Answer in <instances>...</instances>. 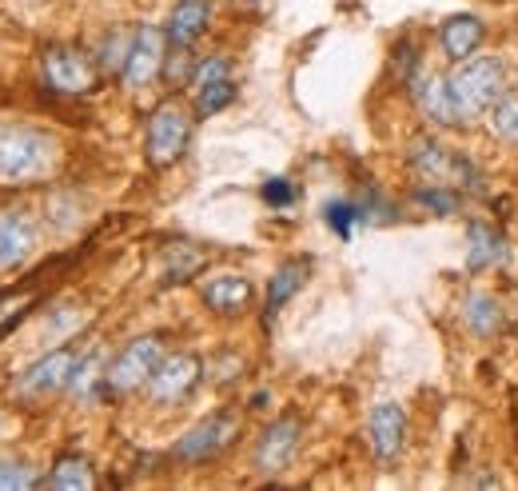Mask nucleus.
I'll return each mask as SVG.
<instances>
[{"label":"nucleus","instance_id":"f257e3e1","mask_svg":"<svg viewBox=\"0 0 518 491\" xmlns=\"http://www.w3.org/2000/svg\"><path fill=\"white\" fill-rule=\"evenodd\" d=\"M60 144L32 124H0V184H32L56 168Z\"/></svg>","mask_w":518,"mask_h":491},{"label":"nucleus","instance_id":"f03ea898","mask_svg":"<svg viewBox=\"0 0 518 491\" xmlns=\"http://www.w3.org/2000/svg\"><path fill=\"white\" fill-rule=\"evenodd\" d=\"M503 76H507V68H503L499 56H467V60H459V68L447 76L459 116L491 112V104L503 96Z\"/></svg>","mask_w":518,"mask_h":491},{"label":"nucleus","instance_id":"7ed1b4c3","mask_svg":"<svg viewBox=\"0 0 518 491\" xmlns=\"http://www.w3.org/2000/svg\"><path fill=\"white\" fill-rule=\"evenodd\" d=\"M411 168L419 180L439 184V188H475V164L439 140H419L411 148Z\"/></svg>","mask_w":518,"mask_h":491},{"label":"nucleus","instance_id":"20e7f679","mask_svg":"<svg viewBox=\"0 0 518 491\" xmlns=\"http://www.w3.org/2000/svg\"><path fill=\"white\" fill-rule=\"evenodd\" d=\"M160 360H164L160 336H140V340H132V344L112 360V368L104 372V388H108V392H136V388H148V380H152V372L160 368Z\"/></svg>","mask_w":518,"mask_h":491},{"label":"nucleus","instance_id":"39448f33","mask_svg":"<svg viewBox=\"0 0 518 491\" xmlns=\"http://www.w3.org/2000/svg\"><path fill=\"white\" fill-rule=\"evenodd\" d=\"M192 140V116L180 104H160L148 120V160L156 168H168L184 156Z\"/></svg>","mask_w":518,"mask_h":491},{"label":"nucleus","instance_id":"423d86ee","mask_svg":"<svg viewBox=\"0 0 518 491\" xmlns=\"http://www.w3.org/2000/svg\"><path fill=\"white\" fill-rule=\"evenodd\" d=\"M236 432H240V420H236V416H228V412H216V416L200 420L188 436H180V444H176V460H184V464H204V460L220 456V452L236 440Z\"/></svg>","mask_w":518,"mask_h":491},{"label":"nucleus","instance_id":"0eeeda50","mask_svg":"<svg viewBox=\"0 0 518 491\" xmlns=\"http://www.w3.org/2000/svg\"><path fill=\"white\" fill-rule=\"evenodd\" d=\"M164 40H168V32H160L156 24H140L132 32V48H128V60L120 68L128 88H148L160 76V68H164Z\"/></svg>","mask_w":518,"mask_h":491},{"label":"nucleus","instance_id":"6e6552de","mask_svg":"<svg viewBox=\"0 0 518 491\" xmlns=\"http://www.w3.org/2000/svg\"><path fill=\"white\" fill-rule=\"evenodd\" d=\"M44 80L52 92L84 96L96 84V68L80 48H48L44 52Z\"/></svg>","mask_w":518,"mask_h":491},{"label":"nucleus","instance_id":"1a4fd4ad","mask_svg":"<svg viewBox=\"0 0 518 491\" xmlns=\"http://www.w3.org/2000/svg\"><path fill=\"white\" fill-rule=\"evenodd\" d=\"M76 364H80V360H76V352H72V348H56V352H48L44 360H36V364L20 376V396L36 400V396H52V392L68 388V384H72Z\"/></svg>","mask_w":518,"mask_h":491},{"label":"nucleus","instance_id":"9d476101","mask_svg":"<svg viewBox=\"0 0 518 491\" xmlns=\"http://www.w3.org/2000/svg\"><path fill=\"white\" fill-rule=\"evenodd\" d=\"M299 420L295 416H283V420H275L263 436H259L256 444V472L259 476H279L287 464H291V456H295V448H299Z\"/></svg>","mask_w":518,"mask_h":491},{"label":"nucleus","instance_id":"9b49d317","mask_svg":"<svg viewBox=\"0 0 518 491\" xmlns=\"http://www.w3.org/2000/svg\"><path fill=\"white\" fill-rule=\"evenodd\" d=\"M196 380H200V360L188 356V352H180V356L160 360V368L148 380V396L156 404H176L180 396H188L196 388Z\"/></svg>","mask_w":518,"mask_h":491},{"label":"nucleus","instance_id":"f8f14e48","mask_svg":"<svg viewBox=\"0 0 518 491\" xmlns=\"http://www.w3.org/2000/svg\"><path fill=\"white\" fill-rule=\"evenodd\" d=\"M36 248V224L20 208H0V272L24 264Z\"/></svg>","mask_w":518,"mask_h":491},{"label":"nucleus","instance_id":"ddd939ff","mask_svg":"<svg viewBox=\"0 0 518 491\" xmlns=\"http://www.w3.org/2000/svg\"><path fill=\"white\" fill-rule=\"evenodd\" d=\"M371 448L383 464L399 460V452L407 448V412L399 404H379L371 412Z\"/></svg>","mask_w":518,"mask_h":491},{"label":"nucleus","instance_id":"4468645a","mask_svg":"<svg viewBox=\"0 0 518 491\" xmlns=\"http://www.w3.org/2000/svg\"><path fill=\"white\" fill-rule=\"evenodd\" d=\"M415 104L439 128H459L463 124V116L455 108V96H451V84L443 76H419L415 80Z\"/></svg>","mask_w":518,"mask_h":491},{"label":"nucleus","instance_id":"2eb2a0df","mask_svg":"<svg viewBox=\"0 0 518 491\" xmlns=\"http://www.w3.org/2000/svg\"><path fill=\"white\" fill-rule=\"evenodd\" d=\"M252 296H256V288L240 272H224V276H212L204 284V304L220 316H240L244 308H252Z\"/></svg>","mask_w":518,"mask_h":491},{"label":"nucleus","instance_id":"dca6fc26","mask_svg":"<svg viewBox=\"0 0 518 491\" xmlns=\"http://www.w3.org/2000/svg\"><path fill=\"white\" fill-rule=\"evenodd\" d=\"M439 40H443V52L459 64V60H467V56H475V52L483 48L487 28H483V20H479L475 12H459V16H451V20L443 24Z\"/></svg>","mask_w":518,"mask_h":491},{"label":"nucleus","instance_id":"f3484780","mask_svg":"<svg viewBox=\"0 0 518 491\" xmlns=\"http://www.w3.org/2000/svg\"><path fill=\"white\" fill-rule=\"evenodd\" d=\"M208 20H212V4L208 0H180L172 8V16H168V40L176 48H188L196 36H204Z\"/></svg>","mask_w":518,"mask_h":491},{"label":"nucleus","instance_id":"a211bd4d","mask_svg":"<svg viewBox=\"0 0 518 491\" xmlns=\"http://www.w3.org/2000/svg\"><path fill=\"white\" fill-rule=\"evenodd\" d=\"M307 272H311L307 260H283V264L275 268V276H271V284H267V304H263V316H267V320L303 288Z\"/></svg>","mask_w":518,"mask_h":491},{"label":"nucleus","instance_id":"6ab92c4d","mask_svg":"<svg viewBox=\"0 0 518 491\" xmlns=\"http://www.w3.org/2000/svg\"><path fill=\"white\" fill-rule=\"evenodd\" d=\"M467 240H471V244H467V268H471V272H483V268L499 264V256H503V236H499L495 228L471 224Z\"/></svg>","mask_w":518,"mask_h":491},{"label":"nucleus","instance_id":"aec40b11","mask_svg":"<svg viewBox=\"0 0 518 491\" xmlns=\"http://www.w3.org/2000/svg\"><path fill=\"white\" fill-rule=\"evenodd\" d=\"M44 484L56 491H88L96 480H92V468H88L84 456H60Z\"/></svg>","mask_w":518,"mask_h":491},{"label":"nucleus","instance_id":"412c9836","mask_svg":"<svg viewBox=\"0 0 518 491\" xmlns=\"http://www.w3.org/2000/svg\"><path fill=\"white\" fill-rule=\"evenodd\" d=\"M487 120H491V132H495L499 140L518 144V92H503V96L491 104Z\"/></svg>","mask_w":518,"mask_h":491},{"label":"nucleus","instance_id":"4be33fe9","mask_svg":"<svg viewBox=\"0 0 518 491\" xmlns=\"http://www.w3.org/2000/svg\"><path fill=\"white\" fill-rule=\"evenodd\" d=\"M359 220H367V212H363L359 204H351V200H331V204L323 208V224H327L339 240H351Z\"/></svg>","mask_w":518,"mask_h":491},{"label":"nucleus","instance_id":"5701e85b","mask_svg":"<svg viewBox=\"0 0 518 491\" xmlns=\"http://www.w3.org/2000/svg\"><path fill=\"white\" fill-rule=\"evenodd\" d=\"M232 100H236V84H232V76H224V80H212V84L196 88V112H200V116H216V112H224Z\"/></svg>","mask_w":518,"mask_h":491},{"label":"nucleus","instance_id":"b1692460","mask_svg":"<svg viewBox=\"0 0 518 491\" xmlns=\"http://www.w3.org/2000/svg\"><path fill=\"white\" fill-rule=\"evenodd\" d=\"M200 264H204V256H200L196 248H188V244H172V248H168V256H164V280H168V284H180V280H188Z\"/></svg>","mask_w":518,"mask_h":491},{"label":"nucleus","instance_id":"393cba45","mask_svg":"<svg viewBox=\"0 0 518 491\" xmlns=\"http://www.w3.org/2000/svg\"><path fill=\"white\" fill-rule=\"evenodd\" d=\"M467 320H471V328L475 332H495L499 328V304L491 300V296H483V292H475L471 300H467Z\"/></svg>","mask_w":518,"mask_h":491},{"label":"nucleus","instance_id":"a878e982","mask_svg":"<svg viewBox=\"0 0 518 491\" xmlns=\"http://www.w3.org/2000/svg\"><path fill=\"white\" fill-rule=\"evenodd\" d=\"M36 488V476L20 460H0V491H24Z\"/></svg>","mask_w":518,"mask_h":491},{"label":"nucleus","instance_id":"bb28decb","mask_svg":"<svg viewBox=\"0 0 518 491\" xmlns=\"http://www.w3.org/2000/svg\"><path fill=\"white\" fill-rule=\"evenodd\" d=\"M259 196H263L267 208H291V204H295V184L283 180V176H271V180H263Z\"/></svg>","mask_w":518,"mask_h":491},{"label":"nucleus","instance_id":"cd10ccee","mask_svg":"<svg viewBox=\"0 0 518 491\" xmlns=\"http://www.w3.org/2000/svg\"><path fill=\"white\" fill-rule=\"evenodd\" d=\"M415 204L435 208L439 216H451V212L459 208V196H455V192H447V188H439V184H427L423 192H415Z\"/></svg>","mask_w":518,"mask_h":491},{"label":"nucleus","instance_id":"c85d7f7f","mask_svg":"<svg viewBox=\"0 0 518 491\" xmlns=\"http://www.w3.org/2000/svg\"><path fill=\"white\" fill-rule=\"evenodd\" d=\"M28 316V300H12V296H4L0 300V340L20 324Z\"/></svg>","mask_w":518,"mask_h":491},{"label":"nucleus","instance_id":"c756f323","mask_svg":"<svg viewBox=\"0 0 518 491\" xmlns=\"http://www.w3.org/2000/svg\"><path fill=\"white\" fill-rule=\"evenodd\" d=\"M224 76H228V60H224V56H212V60H204V64L196 68L192 84H196V88H204V84H212V80H224Z\"/></svg>","mask_w":518,"mask_h":491}]
</instances>
